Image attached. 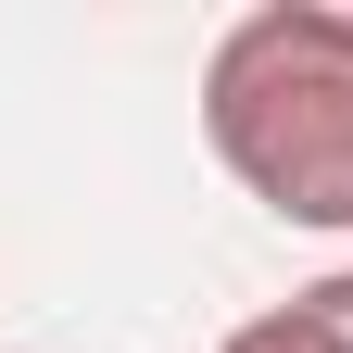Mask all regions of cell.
<instances>
[{
	"label": "cell",
	"instance_id": "obj_1",
	"mask_svg": "<svg viewBox=\"0 0 353 353\" xmlns=\"http://www.w3.org/2000/svg\"><path fill=\"white\" fill-rule=\"evenodd\" d=\"M202 139L278 228H353V13L265 0L202 63Z\"/></svg>",
	"mask_w": 353,
	"mask_h": 353
},
{
	"label": "cell",
	"instance_id": "obj_2",
	"mask_svg": "<svg viewBox=\"0 0 353 353\" xmlns=\"http://www.w3.org/2000/svg\"><path fill=\"white\" fill-rule=\"evenodd\" d=\"M290 303H303V316H316V328L353 353V265H341V278H316V290H290Z\"/></svg>",
	"mask_w": 353,
	"mask_h": 353
}]
</instances>
